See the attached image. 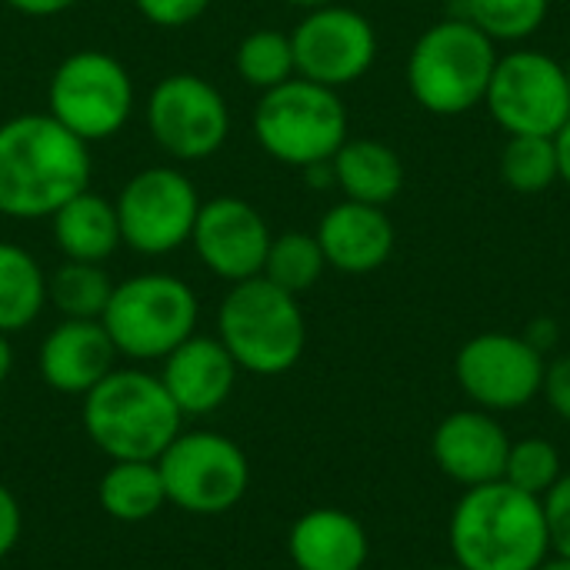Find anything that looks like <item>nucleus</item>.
<instances>
[{
    "instance_id": "obj_1",
    "label": "nucleus",
    "mask_w": 570,
    "mask_h": 570,
    "mask_svg": "<svg viewBox=\"0 0 570 570\" xmlns=\"http://www.w3.org/2000/svg\"><path fill=\"white\" fill-rule=\"evenodd\" d=\"M90 144L43 114H17L0 124V214L10 220H50L73 194L90 187Z\"/></svg>"
},
{
    "instance_id": "obj_2",
    "label": "nucleus",
    "mask_w": 570,
    "mask_h": 570,
    "mask_svg": "<svg viewBox=\"0 0 570 570\" xmlns=\"http://www.w3.org/2000/svg\"><path fill=\"white\" fill-rule=\"evenodd\" d=\"M448 538L461 570H538L551 554L544 501L508 481L468 488Z\"/></svg>"
},
{
    "instance_id": "obj_3",
    "label": "nucleus",
    "mask_w": 570,
    "mask_h": 570,
    "mask_svg": "<svg viewBox=\"0 0 570 570\" xmlns=\"http://www.w3.org/2000/svg\"><path fill=\"white\" fill-rule=\"evenodd\" d=\"M83 431L110 461H157L184 431V414L160 374L114 367L83 394Z\"/></svg>"
},
{
    "instance_id": "obj_4",
    "label": "nucleus",
    "mask_w": 570,
    "mask_h": 570,
    "mask_svg": "<svg viewBox=\"0 0 570 570\" xmlns=\"http://www.w3.org/2000/svg\"><path fill=\"white\" fill-rule=\"evenodd\" d=\"M498 57V43L484 30L468 17H448L414 40L407 87L428 114L458 117L484 104Z\"/></svg>"
},
{
    "instance_id": "obj_5",
    "label": "nucleus",
    "mask_w": 570,
    "mask_h": 570,
    "mask_svg": "<svg viewBox=\"0 0 570 570\" xmlns=\"http://www.w3.org/2000/svg\"><path fill=\"white\" fill-rule=\"evenodd\" d=\"M217 337L240 371L277 377L301 361L307 347V321L297 297L261 274L230 284L217 311Z\"/></svg>"
},
{
    "instance_id": "obj_6",
    "label": "nucleus",
    "mask_w": 570,
    "mask_h": 570,
    "mask_svg": "<svg viewBox=\"0 0 570 570\" xmlns=\"http://www.w3.org/2000/svg\"><path fill=\"white\" fill-rule=\"evenodd\" d=\"M250 130L267 157L284 167L307 170L314 164H327L347 140V107L337 90L291 77L287 83L261 94Z\"/></svg>"
},
{
    "instance_id": "obj_7",
    "label": "nucleus",
    "mask_w": 570,
    "mask_h": 570,
    "mask_svg": "<svg viewBox=\"0 0 570 570\" xmlns=\"http://www.w3.org/2000/svg\"><path fill=\"white\" fill-rule=\"evenodd\" d=\"M200 304L187 281L177 274H134L114 284L107 311L100 317L107 337L120 357L164 361L174 347L197 334Z\"/></svg>"
},
{
    "instance_id": "obj_8",
    "label": "nucleus",
    "mask_w": 570,
    "mask_h": 570,
    "mask_svg": "<svg viewBox=\"0 0 570 570\" xmlns=\"http://www.w3.org/2000/svg\"><path fill=\"white\" fill-rule=\"evenodd\" d=\"M137 104L130 70L107 50L67 53L47 83V114L83 144L117 137Z\"/></svg>"
},
{
    "instance_id": "obj_9",
    "label": "nucleus",
    "mask_w": 570,
    "mask_h": 570,
    "mask_svg": "<svg viewBox=\"0 0 570 570\" xmlns=\"http://www.w3.org/2000/svg\"><path fill=\"white\" fill-rule=\"evenodd\" d=\"M167 504L187 514H224L244 501L250 464L240 444L217 431H180L157 458Z\"/></svg>"
},
{
    "instance_id": "obj_10",
    "label": "nucleus",
    "mask_w": 570,
    "mask_h": 570,
    "mask_svg": "<svg viewBox=\"0 0 570 570\" xmlns=\"http://www.w3.org/2000/svg\"><path fill=\"white\" fill-rule=\"evenodd\" d=\"M144 124L170 160L200 164L227 144L230 107L207 77L180 70L154 83L144 104Z\"/></svg>"
},
{
    "instance_id": "obj_11",
    "label": "nucleus",
    "mask_w": 570,
    "mask_h": 570,
    "mask_svg": "<svg viewBox=\"0 0 570 570\" xmlns=\"http://www.w3.org/2000/svg\"><path fill=\"white\" fill-rule=\"evenodd\" d=\"M200 194L180 167H144L124 180L114 207L120 240L140 257H167L190 244L200 214Z\"/></svg>"
},
{
    "instance_id": "obj_12",
    "label": "nucleus",
    "mask_w": 570,
    "mask_h": 570,
    "mask_svg": "<svg viewBox=\"0 0 570 570\" xmlns=\"http://www.w3.org/2000/svg\"><path fill=\"white\" fill-rule=\"evenodd\" d=\"M484 104L511 137H554L570 120L568 70L544 50H511L498 57Z\"/></svg>"
},
{
    "instance_id": "obj_13",
    "label": "nucleus",
    "mask_w": 570,
    "mask_h": 570,
    "mask_svg": "<svg viewBox=\"0 0 570 570\" xmlns=\"http://www.w3.org/2000/svg\"><path fill=\"white\" fill-rule=\"evenodd\" d=\"M297 77L341 90L357 83L377 60L374 23L344 3L307 10L291 30Z\"/></svg>"
},
{
    "instance_id": "obj_14",
    "label": "nucleus",
    "mask_w": 570,
    "mask_h": 570,
    "mask_svg": "<svg viewBox=\"0 0 570 570\" xmlns=\"http://www.w3.org/2000/svg\"><path fill=\"white\" fill-rule=\"evenodd\" d=\"M544 354L528 344L524 334L488 331L471 337L454 357V377L461 391L481 411H518L541 394Z\"/></svg>"
},
{
    "instance_id": "obj_15",
    "label": "nucleus",
    "mask_w": 570,
    "mask_h": 570,
    "mask_svg": "<svg viewBox=\"0 0 570 570\" xmlns=\"http://www.w3.org/2000/svg\"><path fill=\"white\" fill-rule=\"evenodd\" d=\"M271 240L274 234L267 217L250 200L230 194L204 200L190 234L197 261L227 284L261 277Z\"/></svg>"
},
{
    "instance_id": "obj_16",
    "label": "nucleus",
    "mask_w": 570,
    "mask_h": 570,
    "mask_svg": "<svg viewBox=\"0 0 570 570\" xmlns=\"http://www.w3.org/2000/svg\"><path fill=\"white\" fill-rule=\"evenodd\" d=\"M508 451H511L508 431L498 424L491 411H481V407L448 414L431 438L434 464L464 488L501 481Z\"/></svg>"
},
{
    "instance_id": "obj_17",
    "label": "nucleus",
    "mask_w": 570,
    "mask_h": 570,
    "mask_svg": "<svg viewBox=\"0 0 570 570\" xmlns=\"http://www.w3.org/2000/svg\"><path fill=\"white\" fill-rule=\"evenodd\" d=\"M237 374L240 367L230 357V351L220 344V337L194 334L164 357L160 381L187 421V417H204L224 407L237 387Z\"/></svg>"
},
{
    "instance_id": "obj_18",
    "label": "nucleus",
    "mask_w": 570,
    "mask_h": 570,
    "mask_svg": "<svg viewBox=\"0 0 570 570\" xmlns=\"http://www.w3.org/2000/svg\"><path fill=\"white\" fill-rule=\"evenodd\" d=\"M117 347L100 321H60L37 351V371L43 384L67 397L94 391L117 361Z\"/></svg>"
},
{
    "instance_id": "obj_19",
    "label": "nucleus",
    "mask_w": 570,
    "mask_h": 570,
    "mask_svg": "<svg viewBox=\"0 0 570 570\" xmlns=\"http://www.w3.org/2000/svg\"><path fill=\"white\" fill-rule=\"evenodd\" d=\"M327 267L361 277L381 271L394 254V224L384 207L341 200L334 204L314 230Z\"/></svg>"
},
{
    "instance_id": "obj_20",
    "label": "nucleus",
    "mask_w": 570,
    "mask_h": 570,
    "mask_svg": "<svg viewBox=\"0 0 570 570\" xmlns=\"http://www.w3.org/2000/svg\"><path fill=\"white\" fill-rule=\"evenodd\" d=\"M287 551L297 570H361L371 541L361 521L337 508H314L291 528Z\"/></svg>"
},
{
    "instance_id": "obj_21",
    "label": "nucleus",
    "mask_w": 570,
    "mask_h": 570,
    "mask_svg": "<svg viewBox=\"0 0 570 570\" xmlns=\"http://www.w3.org/2000/svg\"><path fill=\"white\" fill-rule=\"evenodd\" d=\"M50 234L63 261L80 264H107L117 247H124L114 200L94 194L90 187L50 214Z\"/></svg>"
},
{
    "instance_id": "obj_22",
    "label": "nucleus",
    "mask_w": 570,
    "mask_h": 570,
    "mask_svg": "<svg viewBox=\"0 0 570 570\" xmlns=\"http://www.w3.org/2000/svg\"><path fill=\"white\" fill-rule=\"evenodd\" d=\"M331 170L344 200L371 207H387L404 187V164L397 150L371 137H347L331 157Z\"/></svg>"
},
{
    "instance_id": "obj_23",
    "label": "nucleus",
    "mask_w": 570,
    "mask_h": 570,
    "mask_svg": "<svg viewBox=\"0 0 570 570\" xmlns=\"http://www.w3.org/2000/svg\"><path fill=\"white\" fill-rule=\"evenodd\" d=\"M97 501L120 524L150 521L167 504L157 461H110L97 484Z\"/></svg>"
},
{
    "instance_id": "obj_24",
    "label": "nucleus",
    "mask_w": 570,
    "mask_h": 570,
    "mask_svg": "<svg viewBox=\"0 0 570 570\" xmlns=\"http://www.w3.org/2000/svg\"><path fill=\"white\" fill-rule=\"evenodd\" d=\"M47 307V274L40 261L10 240H0V334L27 331Z\"/></svg>"
},
{
    "instance_id": "obj_25",
    "label": "nucleus",
    "mask_w": 570,
    "mask_h": 570,
    "mask_svg": "<svg viewBox=\"0 0 570 570\" xmlns=\"http://www.w3.org/2000/svg\"><path fill=\"white\" fill-rule=\"evenodd\" d=\"M110 294L114 281L104 264L63 261L53 274H47V304H53L67 321H100Z\"/></svg>"
},
{
    "instance_id": "obj_26",
    "label": "nucleus",
    "mask_w": 570,
    "mask_h": 570,
    "mask_svg": "<svg viewBox=\"0 0 570 570\" xmlns=\"http://www.w3.org/2000/svg\"><path fill=\"white\" fill-rule=\"evenodd\" d=\"M234 67H237L240 80L261 94L287 83L291 77H297L291 33H281L271 27L250 30L234 50Z\"/></svg>"
},
{
    "instance_id": "obj_27",
    "label": "nucleus",
    "mask_w": 570,
    "mask_h": 570,
    "mask_svg": "<svg viewBox=\"0 0 570 570\" xmlns=\"http://www.w3.org/2000/svg\"><path fill=\"white\" fill-rule=\"evenodd\" d=\"M324 271H327V261H324V250L314 234L284 230L271 240V250L264 261V277L271 284H277L281 291L301 297L304 291H311L321 281Z\"/></svg>"
},
{
    "instance_id": "obj_28",
    "label": "nucleus",
    "mask_w": 570,
    "mask_h": 570,
    "mask_svg": "<svg viewBox=\"0 0 570 570\" xmlns=\"http://www.w3.org/2000/svg\"><path fill=\"white\" fill-rule=\"evenodd\" d=\"M551 13V0H464V17L494 43L534 37Z\"/></svg>"
},
{
    "instance_id": "obj_29",
    "label": "nucleus",
    "mask_w": 570,
    "mask_h": 570,
    "mask_svg": "<svg viewBox=\"0 0 570 570\" xmlns=\"http://www.w3.org/2000/svg\"><path fill=\"white\" fill-rule=\"evenodd\" d=\"M501 177L518 194H544L558 180L554 137L514 134L501 150Z\"/></svg>"
},
{
    "instance_id": "obj_30",
    "label": "nucleus",
    "mask_w": 570,
    "mask_h": 570,
    "mask_svg": "<svg viewBox=\"0 0 570 570\" xmlns=\"http://www.w3.org/2000/svg\"><path fill=\"white\" fill-rule=\"evenodd\" d=\"M501 481H508L518 491H528L534 498H544L561 481V454H558V448L551 441H544V438L511 441Z\"/></svg>"
},
{
    "instance_id": "obj_31",
    "label": "nucleus",
    "mask_w": 570,
    "mask_h": 570,
    "mask_svg": "<svg viewBox=\"0 0 570 570\" xmlns=\"http://www.w3.org/2000/svg\"><path fill=\"white\" fill-rule=\"evenodd\" d=\"M134 7L147 23H154L160 30H177V27H187L197 17H204L210 0H134Z\"/></svg>"
},
{
    "instance_id": "obj_32",
    "label": "nucleus",
    "mask_w": 570,
    "mask_h": 570,
    "mask_svg": "<svg viewBox=\"0 0 570 570\" xmlns=\"http://www.w3.org/2000/svg\"><path fill=\"white\" fill-rule=\"evenodd\" d=\"M541 501H544L551 551L561 558H570V474H561V481Z\"/></svg>"
},
{
    "instance_id": "obj_33",
    "label": "nucleus",
    "mask_w": 570,
    "mask_h": 570,
    "mask_svg": "<svg viewBox=\"0 0 570 570\" xmlns=\"http://www.w3.org/2000/svg\"><path fill=\"white\" fill-rule=\"evenodd\" d=\"M541 394L548 397L551 411H554L564 424H570V354L551 361V364L544 367Z\"/></svg>"
},
{
    "instance_id": "obj_34",
    "label": "nucleus",
    "mask_w": 570,
    "mask_h": 570,
    "mask_svg": "<svg viewBox=\"0 0 570 570\" xmlns=\"http://www.w3.org/2000/svg\"><path fill=\"white\" fill-rule=\"evenodd\" d=\"M20 531H23L20 504H17V498H13V491H10L7 484H0V561L17 548Z\"/></svg>"
},
{
    "instance_id": "obj_35",
    "label": "nucleus",
    "mask_w": 570,
    "mask_h": 570,
    "mask_svg": "<svg viewBox=\"0 0 570 570\" xmlns=\"http://www.w3.org/2000/svg\"><path fill=\"white\" fill-rule=\"evenodd\" d=\"M3 3L23 17H57V13H67L70 7H77V0H3Z\"/></svg>"
},
{
    "instance_id": "obj_36",
    "label": "nucleus",
    "mask_w": 570,
    "mask_h": 570,
    "mask_svg": "<svg viewBox=\"0 0 570 570\" xmlns=\"http://www.w3.org/2000/svg\"><path fill=\"white\" fill-rule=\"evenodd\" d=\"M554 154H558V180L570 187V120L554 134Z\"/></svg>"
},
{
    "instance_id": "obj_37",
    "label": "nucleus",
    "mask_w": 570,
    "mask_h": 570,
    "mask_svg": "<svg viewBox=\"0 0 570 570\" xmlns=\"http://www.w3.org/2000/svg\"><path fill=\"white\" fill-rule=\"evenodd\" d=\"M524 337H528V344H534V347L544 354L548 347H554V341H558V327H554V321H544V317H541V321H534V324H531V331H528Z\"/></svg>"
},
{
    "instance_id": "obj_38",
    "label": "nucleus",
    "mask_w": 570,
    "mask_h": 570,
    "mask_svg": "<svg viewBox=\"0 0 570 570\" xmlns=\"http://www.w3.org/2000/svg\"><path fill=\"white\" fill-rule=\"evenodd\" d=\"M10 371H13V347H10L7 334H0V384L10 377Z\"/></svg>"
},
{
    "instance_id": "obj_39",
    "label": "nucleus",
    "mask_w": 570,
    "mask_h": 570,
    "mask_svg": "<svg viewBox=\"0 0 570 570\" xmlns=\"http://www.w3.org/2000/svg\"><path fill=\"white\" fill-rule=\"evenodd\" d=\"M538 570H570V558H561V554H554V558H544Z\"/></svg>"
},
{
    "instance_id": "obj_40",
    "label": "nucleus",
    "mask_w": 570,
    "mask_h": 570,
    "mask_svg": "<svg viewBox=\"0 0 570 570\" xmlns=\"http://www.w3.org/2000/svg\"><path fill=\"white\" fill-rule=\"evenodd\" d=\"M284 3L301 7V10L307 13V10H317V7H327V3H337V0H284Z\"/></svg>"
},
{
    "instance_id": "obj_41",
    "label": "nucleus",
    "mask_w": 570,
    "mask_h": 570,
    "mask_svg": "<svg viewBox=\"0 0 570 570\" xmlns=\"http://www.w3.org/2000/svg\"><path fill=\"white\" fill-rule=\"evenodd\" d=\"M564 70H568V90H570V63H568V67H564Z\"/></svg>"
},
{
    "instance_id": "obj_42",
    "label": "nucleus",
    "mask_w": 570,
    "mask_h": 570,
    "mask_svg": "<svg viewBox=\"0 0 570 570\" xmlns=\"http://www.w3.org/2000/svg\"><path fill=\"white\" fill-rule=\"evenodd\" d=\"M434 570H461V568H458V564H454V568H434Z\"/></svg>"
}]
</instances>
